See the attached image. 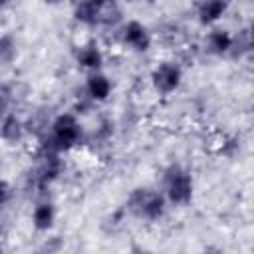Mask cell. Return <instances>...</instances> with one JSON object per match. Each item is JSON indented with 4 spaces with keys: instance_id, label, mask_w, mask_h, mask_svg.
<instances>
[{
    "instance_id": "5",
    "label": "cell",
    "mask_w": 254,
    "mask_h": 254,
    "mask_svg": "<svg viewBox=\"0 0 254 254\" xmlns=\"http://www.w3.org/2000/svg\"><path fill=\"white\" fill-rule=\"evenodd\" d=\"M183 79H185V71L177 60H161L159 64H155V67L151 69V75H149L151 87L159 95L175 93L183 85Z\"/></svg>"
},
{
    "instance_id": "11",
    "label": "cell",
    "mask_w": 254,
    "mask_h": 254,
    "mask_svg": "<svg viewBox=\"0 0 254 254\" xmlns=\"http://www.w3.org/2000/svg\"><path fill=\"white\" fill-rule=\"evenodd\" d=\"M101 0H83L71 6V18L85 28H99Z\"/></svg>"
},
{
    "instance_id": "16",
    "label": "cell",
    "mask_w": 254,
    "mask_h": 254,
    "mask_svg": "<svg viewBox=\"0 0 254 254\" xmlns=\"http://www.w3.org/2000/svg\"><path fill=\"white\" fill-rule=\"evenodd\" d=\"M20 48H18V38L10 32L0 34V67H8L18 60Z\"/></svg>"
},
{
    "instance_id": "3",
    "label": "cell",
    "mask_w": 254,
    "mask_h": 254,
    "mask_svg": "<svg viewBox=\"0 0 254 254\" xmlns=\"http://www.w3.org/2000/svg\"><path fill=\"white\" fill-rule=\"evenodd\" d=\"M62 157H64L62 153L40 147L38 161L26 175V190L34 192V194L48 190L65 171V163Z\"/></svg>"
},
{
    "instance_id": "2",
    "label": "cell",
    "mask_w": 254,
    "mask_h": 254,
    "mask_svg": "<svg viewBox=\"0 0 254 254\" xmlns=\"http://www.w3.org/2000/svg\"><path fill=\"white\" fill-rule=\"evenodd\" d=\"M169 202L165 194L155 187H135L123 204L125 214L141 220V222H159L167 214Z\"/></svg>"
},
{
    "instance_id": "18",
    "label": "cell",
    "mask_w": 254,
    "mask_h": 254,
    "mask_svg": "<svg viewBox=\"0 0 254 254\" xmlns=\"http://www.w3.org/2000/svg\"><path fill=\"white\" fill-rule=\"evenodd\" d=\"M62 246H64V240L60 236H52V238L44 240L32 254H58L62 250Z\"/></svg>"
},
{
    "instance_id": "7",
    "label": "cell",
    "mask_w": 254,
    "mask_h": 254,
    "mask_svg": "<svg viewBox=\"0 0 254 254\" xmlns=\"http://www.w3.org/2000/svg\"><path fill=\"white\" fill-rule=\"evenodd\" d=\"M113 93V81L105 71H91L83 83V97L89 103H105Z\"/></svg>"
},
{
    "instance_id": "21",
    "label": "cell",
    "mask_w": 254,
    "mask_h": 254,
    "mask_svg": "<svg viewBox=\"0 0 254 254\" xmlns=\"http://www.w3.org/2000/svg\"><path fill=\"white\" fill-rule=\"evenodd\" d=\"M127 254H149V252H147V248H143V246H139V244H133Z\"/></svg>"
},
{
    "instance_id": "6",
    "label": "cell",
    "mask_w": 254,
    "mask_h": 254,
    "mask_svg": "<svg viewBox=\"0 0 254 254\" xmlns=\"http://www.w3.org/2000/svg\"><path fill=\"white\" fill-rule=\"evenodd\" d=\"M119 40L127 50L135 54H145L153 46V32L145 22L137 18H129L119 28Z\"/></svg>"
},
{
    "instance_id": "23",
    "label": "cell",
    "mask_w": 254,
    "mask_h": 254,
    "mask_svg": "<svg viewBox=\"0 0 254 254\" xmlns=\"http://www.w3.org/2000/svg\"><path fill=\"white\" fill-rule=\"evenodd\" d=\"M0 238H2V224H0Z\"/></svg>"
},
{
    "instance_id": "10",
    "label": "cell",
    "mask_w": 254,
    "mask_h": 254,
    "mask_svg": "<svg viewBox=\"0 0 254 254\" xmlns=\"http://www.w3.org/2000/svg\"><path fill=\"white\" fill-rule=\"evenodd\" d=\"M232 48V32L228 28L222 26H214L206 32L204 36V52L214 56V58H222L228 56Z\"/></svg>"
},
{
    "instance_id": "1",
    "label": "cell",
    "mask_w": 254,
    "mask_h": 254,
    "mask_svg": "<svg viewBox=\"0 0 254 254\" xmlns=\"http://www.w3.org/2000/svg\"><path fill=\"white\" fill-rule=\"evenodd\" d=\"M83 141H85V129L79 117L73 111H62L48 123V129L42 135L40 147H46L64 155L79 147Z\"/></svg>"
},
{
    "instance_id": "19",
    "label": "cell",
    "mask_w": 254,
    "mask_h": 254,
    "mask_svg": "<svg viewBox=\"0 0 254 254\" xmlns=\"http://www.w3.org/2000/svg\"><path fill=\"white\" fill-rule=\"evenodd\" d=\"M113 135V121L111 119H101L95 127L93 137H97V141H109Z\"/></svg>"
},
{
    "instance_id": "4",
    "label": "cell",
    "mask_w": 254,
    "mask_h": 254,
    "mask_svg": "<svg viewBox=\"0 0 254 254\" xmlns=\"http://www.w3.org/2000/svg\"><path fill=\"white\" fill-rule=\"evenodd\" d=\"M167 202L173 206H187L194 196V179L187 167L181 163H171L163 169L161 189Z\"/></svg>"
},
{
    "instance_id": "20",
    "label": "cell",
    "mask_w": 254,
    "mask_h": 254,
    "mask_svg": "<svg viewBox=\"0 0 254 254\" xmlns=\"http://www.w3.org/2000/svg\"><path fill=\"white\" fill-rule=\"evenodd\" d=\"M12 198H14V187L6 179H0V210L6 208Z\"/></svg>"
},
{
    "instance_id": "15",
    "label": "cell",
    "mask_w": 254,
    "mask_h": 254,
    "mask_svg": "<svg viewBox=\"0 0 254 254\" xmlns=\"http://www.w3.org/2000/svg\"><path fill=\"white\" fill-rule=\"evenodd\" d=\"M252 46H254V42H252V30H250V26H244V28H240V30H236L232 34V48H230V54L228 56L232 60H242V58L250 56Z\"/></svg>"
},
{
    "instance_id": "13",
    "label": "cell",
    "mask_w": 254,
    "mask_h": 254,
    "mask_svg": "<svg viewBox=\"0 0 254 254\" xmlns=\"http://www.w3.org/2000/svg\"><path fill=\"white\" fill-rule=\"evenodd\" d=\"M28 133V127H26V121L16 115V113H8L4 115V119L0 121V139L8 145H14V143H20L24 139V135Z\"/></svg>"
},
{
    "instance_id": "14",
    "label": "cell",
    "mask_w": 254,
    "mask_h": 254,
    "mask_svg": "<svg viewBox=\"0 0 254 254\" xmlns=\"http://www.w3.org/2000/svg\"><path fill=\"white\" fill-rule=\"evenodd\" d=\"M125 22V12L123 6L113 2V0H101V16H99V28L105 30H119L121 24Z\"/></svg>"
},
{
    "instance_id": "9",
    "label": "cell",
    "mask_w": 254,
    "mask_h": 254,
    "mask_svg": "<svg viewBox=\"0 0 254 254\" xmlns=\"http://www.w3.org/2000/svg\"><path fill=\"white\" fill-rule=\"evenodd\" d=\"M230 4L224 0H202L194 6V18L200 26L214 28L228 12Z\"/></svg>"
},
{
    "instance_id": "12",
    "label": "cell",
    "mask_w": 254,
    "mask_h": 254,
    "mask_svg": "<svg viewBox=\"0 0 254 254\" xmlns=\"http://www.w3.org/2000/svg\"><path fill=\"white\" fill-rule=\"evenodd\" d=\"M56 218H58V208H56V204L52 200L36 202V206L32 208V214H30V222H32L36 232L52 230L54 224H56Z\"/></svg>"
},
{
    "instance_id": "17",
    "label": "cell",
    "mask_w": 254,
    "mask_h": 254,
    "mask_svg": "<svg viewBox=\"0 0 254 254\" xmlns=\"http://www.w3.org/2000/svg\"><path fill=\"white\" fill-rule=\"evenodd\" d=\"M12 101H14V89H12V85L0 81V121L4 119V115L10 113L8 109H10Z\"/></svg>"
},
{
    "instance_id": "22",
    "label": "cell",
    "mask_w": 254,
    "mask_h": 254,
    "mask_svg": "<svg viewBox=\"0 0 254 254\" xmlns=\"http://www.w3.org/2000/svg\"><path fill=\"white\" fill-rule=\"evenodd\" d=\"M6 8H8V2H4V0H0V12H2V10H6Z\"/></svg>"
},
{
    "instance_id": "8",
    "label": "cell",
    "mask_w": 254,
    "mask_h": 254,
    "mask_svg": "<svg viewBox=\"0 0 254 254\" xmlns=\"http://www.w3.org/2000/svg\"><path fill=\"white\" fill-rule=\"evenodd\" d=\"M73 60H75L77 67L91 73V71H101V67L105 64V54L95 40H87L75 48Z\"/></svg>"
}]
</instances>
